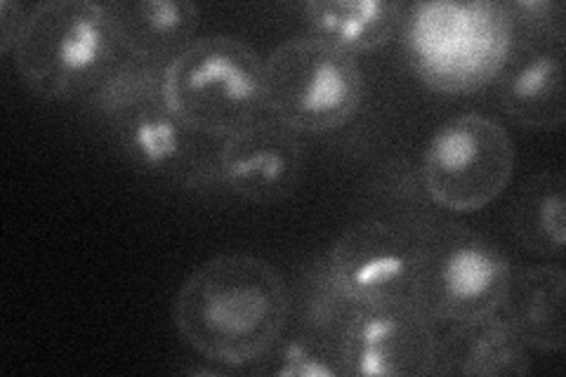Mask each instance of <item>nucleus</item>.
<instances>
[{"instance_id": "f257e3e1", "label": "nucleus", "mask_w": 566, "mask_h": 377, "mask_svg": "<svg viewBox=\"0 0 566 377\" xmlns=\"http://www.w3.org/2000/svg\"><path fill=\"white\" fill-rule=\"evenodd\" d=\"M289 314V291L276 269L243 253L199 264L172 304L175 328L185 343L224 368H245L268 354Z\"/></svg>"}, {"instance_id": "f03ea898", "label": "nucleus", "mask_w": 566, "mask_h": 377, "mask_svg": "<svg viewBox=\"0 0 566 377\" xmlns=\"http://www.w3.org/2000/svg\"><path fill=\"white\" fill-rule=\"evenodd\" d=\"M164 100L189 130L224 139L260 121L264 102V60L234 35L197 39L166 66Z\"/></svg>"}, {"instance_id": "7ed1b4c3", "label": "nucleus", "mask_w": 566, "mask_h": 377, "mask_svg": "<svg viewBox=\"0 0 566 377\" xmlns=\"http://www.w3.org/2000/svg\"><path fill=\"white\" fill-rule=\"evenodd\" d=\"M411 233L409 297L434 323H465L501 312L512 269L489 239L453 220H424Z\"/></svg>"}, {"instance_id": "20e7f679", "label": "nucleus", "mask_w": 566, "mask_h": 377, "mask_svg": "<svg viewBox=\"0 0 566 377\" xmlns=\"http://www.w3.org/2000/svg\"><path fill=\"white\" fill-rule=\"evenodd\" d=\"M116 48L106 6L50 0L33 6L12 48V62L33 95L66 100L102 83L114 66Z\"/></svg>"}, {"instance_id": "39448f33", "label": "nucleus", "mask_w": 566, "mask_h": 377, "mask_svg": "<svg viewBox=\"0 0 566 377\" xmlns=\"http://www.w3.org/2000/svg\"><path fill=\"white\" fill-rule=\"evenodd\" d=\"M366 93L357 60L322 41L291 39L264 60V102L295 133H331L361 109Z\"/></svg>"}, {"instance_id": "423d86ee", "label": "nucleus", "mask_w": 566, "mask_h": 377, "mask_svg": "<svg viewBox=\"0 0 566 377\" xmlns=\"http://www.w3.org/2000/svg\"><path fill=\"white\" fill-rule=\"evenodd\" d=\"M515 172V142L499 121L463 114L430 137L422 156V185L451 212H476L493 203Z\"/></svg>"}, {"instance_id": "0eeeda50", "label": "nucleus", "mask_w": 566, "mask_h": 377, "mask_svg": "<svg viewBox=\"0 0 566 377\" xmlns=\"http://www.w3.org/2000/svg\"><path fill=\"white\" fill-rule=\"evenodd\" d=\"M437 347L434 321L411 297L354 307L338 343L347 377H428Z\"/></svg>"}, {"instance_id": "6e6552de", "label": "nucleus", "mask_w": 566, "mask_h": 377, "mask_svg": "<svg viewBox=\"0 0 566 377\" xmlns=\"http://www.w3.org/2000/svg\"><path fill=\"white\" fill-rule=\"evenodd\" d=\"M326 264L354 307L409 297L413 233L376 218L359 220L340 233Z\"/></svg>"}, {"instance_id": "1a4fd4ad", "label": "nucleus", "mask_w": 566, "mask_h": 377, "mask_svg": "<svg viewBox=\"0 0 566 377\" xmlns=\"http://www.w3.org/2000/svg\"><path fill=\"white\" fill-rule=\"evenodd\" d=\"M512 24L503 3H424L416 6L406 27V45L418 76L455 45L468 48L493 76L512 52Z\"/></svg>"}, {"instance_id": "9d476101", "label": "nucleus", "mask_w": 566, "mask_h": 377, "mask_svg": "<svg viewBox=\"0 0 566 377\" xmlns=\"http://www.w3.org/2000/svg\"><path fill=\"white\" fill-rule=\"evenodd\" d=\"M305 172V149L279 121H255L220 139L218 179L241 199L272 206L295 193Z\"/></svg>"}, {"instance_id": "9b49d317", "label": "nucleus", "mask_w": 566, "mask_h": 377, "mask_svg": "<svg viewBox=\"0 0 566 377\" xmlns=\"http://www.w3.org/2000/svg\"><path fill=\"white\" fill-rule=\"evenodd\" d=\"M123 154L130 164L154 177H168L187 187L203 185L208 175L218 177V158L199 156L197 137L177 121L166 102L147 104L114 118Z\"/></svg>"}, {"instance_id": "f8f14e48", "label": "nucleus", "mask_w": 566, "mask_h": 377, "mask_svg": "<svg viewBox=\"0 0 566 377\" xmlns=\"http://www.w3.org/2000/svg\"><path fill=\"white\" fill-rule=\"evenodd\" d=\"M501 106L524 128L557 130L566 121L564 45H524L501 69Z\"/></svg>"}, {"instance_id": "ddd939ff", "label": "nucleus", "mask_w": 566, "mask_h": 377, "mask_svg": "<svg viewBox=\"0 0 566 377\" xmlns=\"http://www.w3.org/2000/svg\"><path fill=\"white\" fill-rule=\"evenodd\" d=\"M106 14L128 55L164 64L197 41L201 24L199 6L185 0H118L106 3Z\"/></svg>"}, {"instance_id": "4468645a", "label": "nucleus", "mask_w": 566, "mask_h": 377, "mask_svg": "<svg viewBox=\"0 0 566 377\" xmlns=\"http://www.w3.org/2000/svg\"><path fill=\"white\" fill-rule=\"evenodd\" d=\"M526 373H531L526 345L501 312L453 323V331L439 337L434 375L515 377Z\"/></svg>"}, {"instance_id": "2eb2a0df", "label": "nucleus", "mask_w": 566, "mask_h": 377, "mask_svg": "<svg viewBox=\"0 0 566 377\" xmlns=\"http://www.w3.org/2000/svg\"><path fill=\"white\" fill-rule=\"evenodd\" d=\"M501 312L526 347L562 352L566 343L564 269L541 264L512 274Z\"/></svg>"}, {"instance_id": "dca6fc26", "label": "nucleus", "mask_w": 566, "mask_h": 377, "mask_svg": "<svg viewBox=\"0 0 566 377\" xmlns=\"http://www.w3.org/2000/svg\"><path fill=\"white\" fill-rule=\"evenodd\" d=\"M312 39L357 57L392 41L403 6L392 0H312L303 8Z\"/></svg>"}, {"instance_id": "f3484780", "label": "nucleus", "mask_w": 566, "mask_h": 377, "mask_svg": "<svg viewBox=\"0 0 566 377\" xmlns=\"http://www.w3.org/2000/svg\"><path fill=\"white\" fill-rule=\"evenodd\" d=\"M512 229L531 253L559 258L566 248V179L562 172H538L520 189Z\"/></svg>"}, {"instance_id": "a211bd4d", "label": "nucleus", "mask_w": 566, "mask_h": 377, "mask_svg": "<svg viewBox=\"0 0 566 377\" xmlns=\"http://www.w3.org/2000/svg\"><path fill=\"white\" fill-rule=\"evenodd\" d=\"M166 66L164 62L130 57L112 66L97 90L99 109L112 121L147 104H158L164 100L166 85Z\"/></svg>"}, {"instance_id": "6ab92c4d", "label": "nucleus", "mask_w": 566, "mask_h": 377, "mask_svg": "<svg viewBox=\"0 0 566 377\" xmlns=\"http://www.w3.org/2000/svg\"><path fill=\"white\" fill-rule=\"evenodd\" d=\"M264 377H338L345 375L340 352L324 337H293L279 343L255 362Z\"/></svg>"}, {"instance_id": "aec40b11", "label": "nucleus", "mask_w": 566, "mask_h": 377, "mask_svg": "<svg viewBox=\"0 0 566 377\" xmlns=\"http://www.w3.org/2000/svg\"><path fill=\"white\" fill-rule=\"evenodd\" d=\"M512 24H520L538 39L564 45L566 41V8L559 0H517V3H503Z\"/></svg>"}, {"instance_id": "412c9836", "label": "nucleus", "mask_w": 566, "mask_h": 377, "mask_svg": "<svg viewBox=\"0 0 566 377\" xmlns=\"http://www.w3.org/2000/svg\"><path fill=\"white\" fill-rule=\"evenodd\" d=\"M31 10L33 6L12 3V0H3V3H0V52H3V55H10L12 52Z\"/></svg>"}]
</instances>
